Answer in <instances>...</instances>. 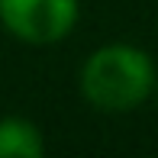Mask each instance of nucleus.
I'll return each mask as SVG.
<instances>
[{
	"instance_id": "f257e3e1",
	"label": "nucleus",
	"mask_w": 158,
	"mask_h": 158,
	"mask_svg": "<svg viewBox=\"0 0 158 158\" xmlns=\"http://www.w3.org/2000/svg\"><path fill=\"white\" fill-rule=\"evenodd\" d=\"M155 87V64L142 48L103 45L87 58L81 71V90L97 110L126 113L135 110Z\"/></svg>"
},
{
	"instance_id": "f03ea898",
	"label": "nucleus",
	"mask_w": 158,
	"mask_h": 158,
	"mask_svg": "<svg viewBox=\"0 0 158 158\" xmlns=\"http://www.w3.org/2000/svg\"><path fill=\"white\" fill-rule=\"evenodd\" d=\"M0 19L13 35L48 45L74 29L77 0H0Z\"/></svg>"
},
{
	"instance_id": "7ed1b4c3",
	"label": "nucleus",
	"mask_w": 158,
	"mask_h": 158,
	"mask_svg": "<svg viewBox=\"0 0 158 158\" xmlns=\"http://www.w3.org/2000/svg\"><path fill=\"white\" fill-rule=\"evenodd\" d=\"M45 152L42 132L29 119H0V158H39Z\"/></svg>"
}]
</instances>
